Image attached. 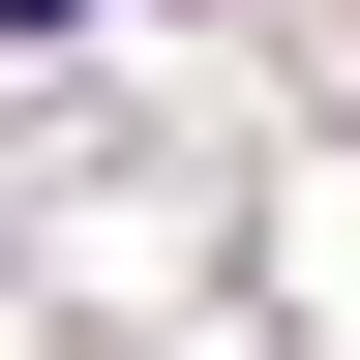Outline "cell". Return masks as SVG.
<instances>
[{"label":"cell","instance_id":"1","mask_svg":"<svg viewBox=\"0 0 360 360\" xmlns=\"http://www.w3.org/2000/svg\"><path fill=\"white\" fill-rule=\"evenodd\" d=\"M30 30H90V0H0V60H30Z\"/></svg>","mask_w":360,"mask_h":360}]
</instances>
